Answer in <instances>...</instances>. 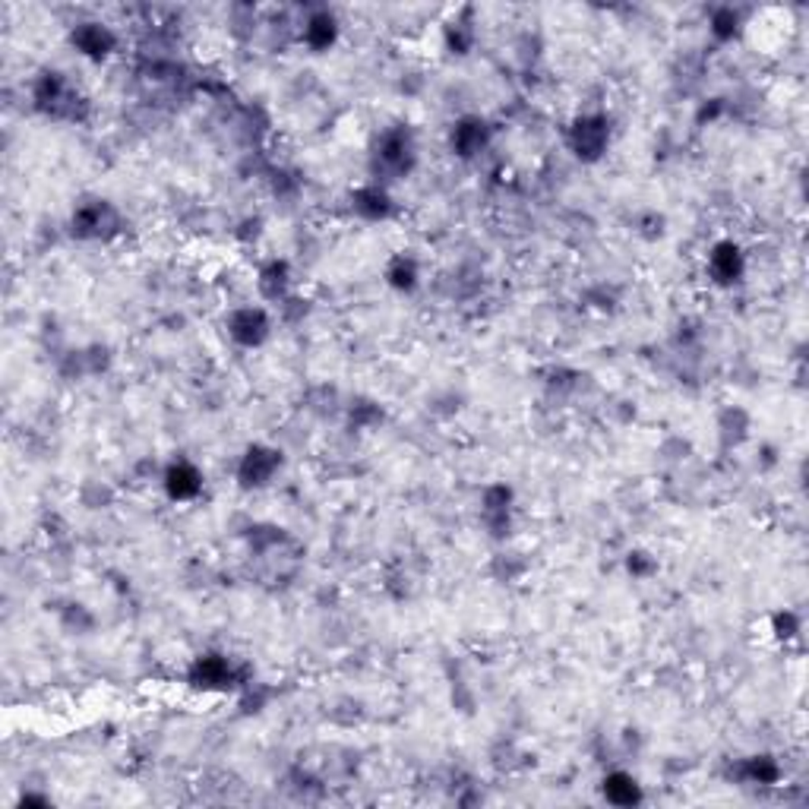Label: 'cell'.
<instances>
[{"instance_id": "cell-5", "label": "cell", "mask_w": 809, "mask_h": 809, "mask_svg": "<svg viewBox=\"0 0 809 809\" xmlns=\"http://www.w3.org/2000/svg\"><path fill=\"white\" fill-rule=\"evenodd\" d=\"M265 332H269V319H265L263 310L247 307V310H238L231 317V336L240 345H259L265 338Z\"/></svg>"}, {"instance_id": "cell-11", "label": "cell", "mask_w": 809, "mask_h": 809, "mask_svg": "<svg viewBox=\"0 0 809 809\" xmlns=\"http://www.w3.org/2000/svg\"><path fill=\"white\" fill-rule=\"evenodd\" d=\"M487 143V130L481 121H462L453 133V146L459 149V156H474Z\"/></svg>"}, {"instance_id": "cell-1", "label": "cell", "mask_w": 809, "mask_h": 809, "mask_svg": "<svg viewBox=\"0 0 809 809\" xmlns=\"http://www.w3.org/2000/svg\"><path fill=\"white\" fill-rule=\"evenodd\" d=\"M607 121L604 117H585L572 127V149L579 158H598L607 146Z\"/></svg>"}, {"instance_id": "cell-3", "label": "cell", "mask_w": 809, "mask_h": 809, "mask_svg": "<svg viewBox=\"0 0 809 809\" xmlns=\"http://www.w3.org/2000/svg\"><path fill=\"white\" fill-rule=\"evenodd\" d=\"M114 209L108 206V202L95 200L89 202V206H79L76 212H73V231L83 234V238H98V234H104V228L114 221Z\"/></svg>"}, {"instance_id": "cell-13", "label": "cell", "mask_w": 809, "mask_h": 809, "mask_svg": "<svg viewBox=\"0 0 809 809\" xmlns=\"http://www.w3.org/2000/svg\"><path fill=\"white\" fill-rule=\"evenodd\" d=\"M355 209L367 215V219H380V215H386V209H389V196L382 193L380 187L361 190V193L355 196Z\"/></svg>"}, {"instance_id": "cell-14", "label": "cell", "mask_w": 809, "mask_h": 809, "mask_svg": "<svg viewBox=\"0 0 809 809\" xmlns=\"http://www.w3.org/2000/svg\"><path fill=\"white\" fill-rule=\"evenodd\" d=\"M389 279H392L395 288H411V285H415V279H418L415 263H411V259H399V265H395L392 273H389Z\"/></svg>"}, {"instance_id": "cell-10", "label": "cell", "mask_w": 809, "mask_h": 809, "mask_svg": "<svg viewBox=\"0 0 809 809\" xmlns=\"http://www.w3.org/2000/svg\"><path fill=\"white\" fill-rule=\"evenodd\" d=\"M604 796H607L610 803H616V806H633V803H639V784H635L633 775H626V771H614V775L604 781Z\"/></svg>"}, {"instance_id": "cell-12", "label": "cell", "mask_w": 809, "mask_h": 809, "mask_svg": "<svg viewBox=\"0 0 809 809\" xmlns=\"http://www.w3.org/2000/svg\"><path fill=\"white\" fill-rule=\"evenodd\" d=\"M304 39L310 48H317V51H323V48L332 45V39H336V20H332L329 13H317L307 20L304 26Z\"/></svg>"}, {"instance_id": "cell-4", "label": "cell", "mask_w": 809, "mask_h": 809, "mask_svg": "<svg viewBox=\"0 0 809 809\" xmlns=\"http://www.w3.org/2000/svg\"><path fill=\"white\" fill-rule=\"evenodd\" d=\"M73 45L83 51L85 58H104L114 48V35L102 26V22H83L73 29Z\"/></svg>"}, {"instance_id": "cell-9", "label": "cell", "mask_w": 809, "mask_h": 809, "mask_svg": "<svg viewBox=\"0 0 809 809\" xmlns=\"http://www.w3.org/2000/svg\"><path fill=\"white\" fill-rule=\"evenodd\" d=\"M193 680L200 687H225L231 683V664L219 654H209V658H200L193 667Z\"/></svg>"}, {"instance_id": "cell-8", "label": "cell", "mask_w": 809, "mask_h": 809, "mask_svg": "<svg viewBox=\"0 0 809 809\" xmlns=\"http://www.w3.org/2000/svg\"><path fill=\"white\" fill-rule=\"evenodd\" d=\"M743 273V256L733 244H718L712 253V275L718 282H737Z\"/></svg>"}, {"instance_id": "cell-7", "label": "cell", "mask_w": 809, "mask_h": 809, "mask_svg": "<svg viewBox=\"0 0 809 809\" xmlns=\"http://www.w3.org/2000/svg\"><path fill=\"white\" fill-rule=\"evenodd\" d=\"M411 158V139L409 133H386L380 143V162L386 165V168L392 171H405V165H409Z\"/></svg>"}, {"instance_id": "cell-6", "label": "cell", "mask_w": 809, "mask_h": 809, "mask_svg": "<svg viewBox=\"0 0 809 809\" xmlns=\"http://www.w3.org/2000/svg\"><path fill=\"white\" fill-rule=\"evenodd\" d=\"M165 487H168V493L175 499H190V497H196V493H200L202 478H200V472H196L193 465L181 462V465H175L168 474H165Z\"/></svg>"}, {"instance_id": "cell-15", "label": "cell", "mask_w": 809, "mask_h": 809, "mask_svg": "<svg viewBox=\"0 0 809 809\" xmlns=\"http://www.w3.org/2000/svg\"><path fill=\"white\" fill-rule=\"evenodd\" d=\"M715 32H718L721 39L737 32V13H733V10H721V13L715 16Z\"/></svg>"}, {"instance_id": "cell-2", "label": "cell", "mask_w": 809, "mask_h": 809, "mask_svg": "<svg viewBox=\"0 0 809 809\" xmlns=\"http://www.w3.org/2000/svg\"><path fill=\"white\" fill-rule=\"evenodd\" d=\"M275 468H279V455H275L273 449L253 446L250 453L244 455V462H240V481H244L247 487H259L273 478Z\"/></svg>"}]
</instances>
